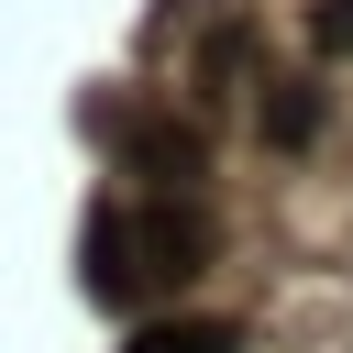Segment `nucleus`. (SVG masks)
I'll list each match as a JSON object with an SVG mask.
<instances>
[{
    "instance_id": "obj_1",
    "label": "nucleus",
    "mask_w": 353,
    "mask_h": 353,
    "mask_svg": "<svg viewBox=\"0 0 353 353\" xmlns=\"http://www.w3.org/2000/svg\"><path fill=\"white\" fill-rule=\"evenodd\" d=\"M121 243H132V276H143V287H188V276L221 254V232H210L199 199H143Z\"/></svg>"
},
{
    "instance_id": "obj_2",
    "label": "nucleus",
    "mask_w": 353,
    "mask_h": 353,
    "mask_svg": "<svg viewBox=\"0 0 353 353\" xmlns=\"http://www.w3.org/2000/svg\"><path fill=\"white\" fill-rule=\"evenodd\" d=\"M121 165H132L154 199H188V188L210 176V143H199V121H165V110H143V121L121 132Z\"/></svg>"
},
{
    "instance_id": "obj_3",
    "label": "nucleus",
    "mask_w": 353,
    "mask_h": 353,
    "mask_svg": "<svg viewBox=\"0 0 353 353\" xmlns=\"http://www.w3.org/2000/svg\"><path fill=\"white\" fill-rule=\"evenodd\" d=\"M320 110H331V99H320L309 77H276V88H265V143H276V154H298V143L320 132Z\"/></svg>"
},
{
    "instance_id": "obj_4",
    "label": "nucleus",
    "mask_w": 353,
    "mask_h": 353,
    "mask_svg": "<svg viewBox=\"0 0 353 353\" xmlns=\"http://www.w3.org/2000/svg\"><path fill=\"white\" fill-rule=\"evenodd\" d=\"M132 353H232V331L221 320H154V331H132Z\"/></svg>"
},
{
    "instance_id": "obj_5",
    "label": "nucleus",
    "mask_w": 353,
    "mask_h": 353,
    "mask_svg": "<svg viewBox=\"0 0 353 353\" xmlns=\"http://www.w3.org/2000/svg\"><path fill=\"white\" fill-rule=\"evenodd\" d=\"M309 44H320L331 66H353V0H320V11H309Z\"/></svg>"
}]
</instances>
